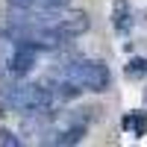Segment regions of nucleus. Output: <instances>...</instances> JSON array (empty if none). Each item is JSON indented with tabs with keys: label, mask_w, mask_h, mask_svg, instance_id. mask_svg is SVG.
Listing matches in <instances>:
<instances>
[{
	"label": "nucleus",
	"mask_w": 147,
	"mask_h": 147,
	"mask_svg": "<svg viewBox=\"0 0 147 147\" xmlns=\"http://www.w3.org/2000/svg\"><path fill=\"white\" fill-rule=\"evenodd\" d=\"M53 100H56V94L50 88H44V85H9V88L0 91L3 106L27 112V115H44L53 106Z\"/></svg>",
	"instance_id": "1"
},
{
	"label": "nucleus",
	"mask_w": 147,
	"mask_h": 147,
	"mask_svg": "<svg viewBox=\"0 0 147 147\" xmlns=\"http://www.w3.org/2000/svg\"><path fill=\"white\" fill-rule=\"evenodd\" d=\"M62 80L80 85L82 91H106L112 77H109V68L97 59H77V62L65 65L62 71Z\"/></svg>",
	"instance_id": "2"
},
{
	"label": "nucleus",
	"mask_w": 147,
	"mask_h": 147,
	"mask_svg": "<svg viewBox=\"0 0 147 147\" xmlns=\"http://www.w3.org/2000/svg\"><path fill=\"white\" fill-rule=\"evenodd\" d=\"M35 59H38V47L18 44L15 50H12V56H9V74H27L35 65Z\"/></svg>",
	"instance_id": "3"
},
{
	"label": "nucleus",
	"mask_w": 147,
	"mask_h": 147,
	"mask_svg": "<svg viewBox=\"0 0 147 147\" xmlns=\"http://www.w3.org/2000/svg\"><path fill=\"white\" fill-rule=\"evenodd\" d=\"M82 136H85V127L82 124H77V127H68V129H62L56 138H50L53 144H77V141H82Z\"/></svg>",
	"instance_id": "4"
},
{
	"label": "nucleus",
	"mask_w": 147,
	"mask_h": 147,
	"mask_svg": "<svg viewBox=\"0 0 147 147\" xmlns=\"http://www.w3.org/2000/svg\"><path fill=\"white\" fill-rule=\"evenodd\" d=\"M124 127L132 129L136 136H144V132H147V112H132V115H127V118H124Z\"/></svg>",
	"instance_id": "5"
},
{
	"label": "nucleus",
	"mask_w": 147,
	"mask_h": 147,
	"mask_svg": "<svg viewBox=\"0 0 147 147\" xmlns=\"http://www.w3.org/2000/svg\"><path fill=\"white\" fill-rule=\"evenodd\" d=\"M71 3V0H32V6L30 9H24V12H47V9H65Z\"/></svg>",
	"instance_id": "6"
},
{
	"label": "nucleus",
	"mask_w": 147,
	"mask_h": 147,
	"mask_svg": "<svg viewBox=\"0 0 147 147\" xmlns=\"http://www.w3.org/2000/svg\"><path fill=\"white\" fill-rule=\"evenodd\" d=\"M144 71H147V62H144V59H132V62L127 65V77H141Z\"/></svg>",
	"instance_id": "7"
},
{
	"label": "nucleus",
	"mask_w": 147,
	"mask_h": 147,
	"mask_svg": "<svg viewBox=\"0 0 147 147\" xmlns=\"http://www.w3.org/2000/svg\"><path fill=\"white\" fill-rule=\"evenodd\" d=\"M0 144H12V147H18L21 138H18V132H12V129H0Z\"/></svg>",
	"instance_id": "8"
},
{
	"label": "nucleus",
	"mask_w": 147,
	"mask_h": 147,
	"mask_svg": "<svg viewBox=\"0 0 147 147\" xmlns=\"http://www.w3.org/2000/svg\"><path fill=\"white\" fill-rule=\"evenodd\" d=\"M9 6H15V9H30L32 0H9Z\"/></svg>",
	"instance_id": "9"
},
{
	"label": "nucleus",
	"mask_w": 147,
	"mask_h": 147,
	"mask_svg": "<svg viewBox=\"0 0 147 147\" xmlns=\"http://www.w3.org/2000/svg\"><path fill=\"white\" fill-rule=\"evenodd\" d=\"M0 115H3V112H0Z\"/></svg>",
	"instance_id": "10"
}]
</instances>
